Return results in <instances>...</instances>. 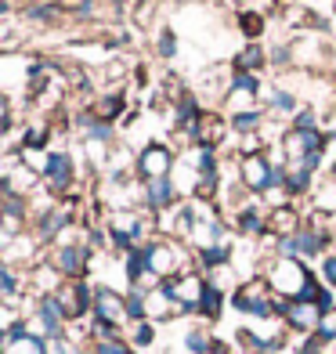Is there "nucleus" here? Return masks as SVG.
I'll return each mask as SVG.
<instances>
[{"label":"nucleus","instance_id":"1","mask_svg":"<svg viewBox=\"0 0 336 354\" xmlns=\"http://www.w3.org/2000/svg\"><path fill=\"white\" fill-rule=\"evenodd\" d=\"M264 282H250L246 289H239L235 293V308L239 311H253V315H271L275 311V304H271L268 297H264Z\"/></svg>","mask_w":336,"mask_h":354},{"label":"nucleus","instance_id":"2","mask_svg":"<svg viewBox=\"0 0 336 354\" xmlns=\"http://www.w3.org/2000/svg\"><path fill=\"white\" fill-rule=\"evenodd\" d=\"M94 304H98V322H105V326H116V322L127 315V304L112 293V289H98Z\"/></svg>","mask_w":336,"mask_h":354},{"label":"nucleus","instance_id":"3","mask_svg":"<svg viewBox=\"0 0 336 354\" xmlns=\"http://www.w3.org/2000/svg\"><path fill=\"white\" fill-rule=\"evenodd\" d=\"M243 177H246V185L250 188H268V181H271V167L264 163L261 156H246L243 159Z\"/></svg>","mask_w":336,"mask_h":354},{"label":"nucleus","instance_id":"4","mask_svg":"<svg viewBox=\"0 0 336 354\" xmlns=\"http://www.w3.org/2000/svg\"><path fill=\"white\" fill-rule=\"evenodd\" d=\"M167 167H170V156H167V149H152L145 152V159H141V170H145L152 181H159V177H167Z\"/></svg>","mask_w":336,"mask_h":354},{"label":"nucleus","instance_id":"5","mask_svg":"<svg viewBox=\"0 0 336 354\" xmlns=\"http://www.w3.org/2000/svg\"><path fill=\"white\" fill-rule=\"evenodd\" d=\"M58 304H62V311H66L69 318H76V315H84V308H87V293L80 286H73V289H66V293L58 297Z\"/></svg>","mask_w":336,"mask_h":354},{"label":"nucleus","instance_id":"6","mask_svg":"<svg viewBox=\"0 0 336 354\" xmlns=\"http://www.w3.org/2000/svg\"><path fill=\"white\" fill-rule=\"evenodd\" d=\"M47 174H51L55 188L62 192V188L69 185V177H73V167H69V159H66V156H51V163H47Z\"/></svg>","mask_w":336,"mask_h":354},{"label":"nucleus","instance_id":"7","mask_svg":"<svg viewBox=\"0 0 336 354\" xmlns=\"http://www.w3.org/2000/svg\"><path fill=\"white\" fill-rule=\"evenodd\" d=\"M290 322H293V326H315V322H318V304L297 300L290 308Z\"/></svg>","mask_w":336,"mask_h":354},{"label":"nucleus","instance_id":"8","mask_svg":"<svg viewBox=\"0 0 336 354\" xmlns=\"http://www.w3.org/2000/svg\"><path fill=\"white\" fill-rule=\"evenodd\" d=\"M149 199H152V206H167V199H170V185H167V177H159V181H152V188H149Z\"/></svg>","mask_w":336,"mask_h":354},{"label":"nucleus","instance_id":"9","mask_svg":"<svg viewBox=\"0 0 336 354\" xmlns=\"http://www.w3.org/2000/svg\"><path fill=\"white\" fill-rule=\"evenodd\" d=\"M58 264H62V271H69V275H76V271H80V250H62L58 253Z\"/></svg>","mask_w":336,"mask_h":354},{"label":"nucleus","instance_id":"10","mask_svg":"<svg viewBox=\"0 0 336 354\" xmlns=\"http://www.w3.org/2000/svg\"><path fill=\"white\" fill-rule=\"evenodd\" d=\"M217 311H221V293L206 286V293H203V315H214L217 318Z\"/></svg>","mask_w":336,"mask_h":354},{"label":"nucleus","instance_id":"11","mask_svg":"<svg viewBox=\"0 0 336 354\" xmlns=\"http://www.w3.org/2000/svg\"><path fill=\"white\" fill-rule=\"evenodd\" d=\"M199 127H203V131H199V138H203L206 145H210V141H217V138H221V120H210V116H206V120H203Z\"/></svg>","mask_w":336,"mask_h":354},{"label":"nucleus","instance_id":"12","mask_svg":"<svg viewBox=\"0 0 336 354\" xmlns=\"http://www.w3.org/2000/svg\"><path fill=\"white\" fill-rule=\"evenodd\" d=\"M257 123H261V116H239V120H235V131H239V134H250Z\"/></svg>","mask_w":336,"mask_h":354},{"label":"nucleus","instance_id":"13","mask_svg":"<svg viewBox=\"0 0 336 354\" xmlns=\"http://www.w3.org/2000/svg\"><path fill=\"white\" fill-rule=\"evenodd\" d=\"M261 62V47H246V55L239 58V66H257Z\"/></svg>","mask_w":336,"mask_h":354},{"label":"nucleus","instance_id":"14","mask_svg":"<svg viewBox=\"0 0 336 354\" xmlns=\"http://www.w3.org/2000/svg\"><path fill=\"white\" fill-rule=\"evenodd\" d=\"M322 336H336V311H329L322 318Z\"/></svg>","mask_w":336,"mask_h":354},{"label":"nucleus","instance_id":"15","mask_svg":"<svg viewBox=\"0 0 336 354\" xmlns=\"http://www.w3.org/2000/svg\"><path fill=\"white\" fill-rule=\"evenodd\" d=\"M275 224H279L282 232H286V228H293V214H290V210H279V214H275Z\"/></svg>","mask_w":336,"mask_h":354},{"label":"nucleus","instance_id":"16","mask_svg":"<svg viewBox=\"0 0 336 354\" xmlns=\"http://www.w3.org/2000/svg\"><path fill=\"white\" fill-rule=\"evenodd\" d=\"M11 289H15V279L8 275V271H0V297H4V293H11Z\"/></svg>","mask_w":336,"mask_h":354},{"label":"nucleus","instance_id":"17","mask_svg":"<svg viewBox=\"0 0 336 354\" xmlns=\"http://www.w3.org/2000/svg\"><path fill=\"white\" fill-rule=\"evenodd\" d=\"M271 98H275V105H279V109H293V98H290V94L275 91V94H271Z\"/></svg>","mask_w":336,"mask_h":354},{"label":"nucleus","instance_id":"18","mask_svg":"<svg viewBox=\"0 0 336 354\" xmlns=\"http://www.w3.org/2000/svg\"><path fill=\"white\" fill-rule=\"evenodd\" d=\"M98 354H127V347H120V344H102Z\"/></svg>","mask_w":336,"mask_h":354},{"label":"nucleus","instance_id":"19","mask_svg":"<svg viewBox=\"0 0 336 354\" xmlns=\"http://www.w3.org/2000/svg\"><path fill=\"white\" fill-rule=\"evenodd\" d=\"M163 55H174V37L163 33Z\"/></svg>","mask_w":336,"mask_h":354},{"label":"nucleus","instance_id":"20","mask_svg":"<svg viewBox=\"0 0 336 354\" xmlns=\"http://www.w3.org/2000/svg\"><path fill=\"white\" fill-rule=\"evenodd\" d=\"M326 279L336 282V261H326Z\"/></svg>","mask_w":336,"mask_h":354},{"label":"nucleus","instance_id":"21","mask_svg":"<svg viewBox=\"0 0 336 354\" xmlns=\"http://www.w3.org/2000/svg\"><path fill=\"white\" fill-rule=\"evenodd\" d=\"M188 347H196V351H203V347H206V340H203V336H188Z\"/></svg>","mask_w":336,"mask_h":354},{"label":"nucleus","instance_id":"22","mask_svg":"<svg viewBox=\"0 0 336 354\" xmlns=\"http://www.w3.org/2000/svg\"><path fill=\"white\" fill-rule=\"evenodd\" d=\"M44 138H47V134H44V131H33V134H29V145H37V141H40V145H44Z\"/></svg>","mask_w":336,"mask_h":354},{"label":"nucleus","instance_id":"23","mask_svg":"<svg viewBox=\"0 0 336 354\" xmlns=\"http://www.w3.org/2000/svg\"><path fill=\"white\" fill-rule=\"evenodd\" d=\"M0 116H4V102H0Z\"/></svg>","mask_w":336,"mask_h":354}]
</instances>
